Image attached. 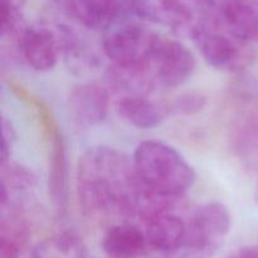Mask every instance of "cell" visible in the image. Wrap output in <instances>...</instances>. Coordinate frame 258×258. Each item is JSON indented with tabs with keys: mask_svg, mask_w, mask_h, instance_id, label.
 <instances>
[{
	"mask_svg": "<svg viewBox=\"0 0 258 258\" xmlns=\"http://www.w3.org/2000/svg\"><path fill=\"white\" fill-rule=\"evenodd\" d=\"M135 14L120 18L102 30V52L113 64H144L158 34Z\"/></svg>",
	"mask_w": 258,
	"mask_h": 258,
	"instance_id": "277c9868",
	"label": "cell"
},
{
	"mask_svg": "<svg viewBox=\"0 0 258 258\" xmlns=\"http://www.w3.org/2000/svg\"><path fill=\"white\" fill-rule=\"evenodd\" d=\"M110 95L107 87L98 82L80 83L68 95L70 117L76 125L83 128L100 125L108 115Z\"/></svg>",
	"mask_w": 258,
	"mask_h": 258,
	"instance_id": "8fae6325",
	"label": "cell"
},
{
	"mask_svg": "<svg viewBox=\"0 0 258 258\" xmlns=\"http://www.w3.org/2000/svg\"><path fill=\"white\" fill-rule=\"evenodd\" d=\"M59 40L60 55L73 70H90L97 63L92 49L82 39L80 33L64 23H59L54 28Z\"/></svg>",
	"mask_w": 258,
	"mask_h": 258,
	"instance_id": "ac0fdd59",
	"label": "cell"
},
{
	"mask_svg": "<svg viewBox=\"0 0 258 258\" xmlns=\"http://www.w3.org/2000/svg\"><path fill=\"white\" fill-rule=\"evenodd\" d=\"M118 116L131 126L149 130L160 126L171 112V106L149 96L118 98L116 101Z\"/></svg>",
	"mask_w": 258,
	"mask_h": 258,
	"instance_id": "e0dca14e",
	"label": "cell"
},
{
	"mask_svg": "<svg viewBox=\"0 0 258 258\" xmlns=\"http://www.w3.org/2000/svg\"><path fill=\"white\" fill-rule=\"evenodd\" d=\"M20 58L37 72L53 70L60 57V47L54 28L28 25L15 38Z\"/></svg>",
	"mask_w": 258,
	"mask_h": 258,
	"instance_id": "30bf717a",
	"label": "cell"
},
{
	"mask_svg": "<svg viewBox=\"0 0 258 258\" xmlns=\"http://www.w3.org/2000/svg\"><path fill=\"white\" fill-rule=\"evenodd\" d=\"M134 14L191 39L208 20L207 0H135Z\"/></svg>",
	"mask_w": 258,
	"mask_h": 258,
	"instance_id": "5b68a950",
	"label": "cell"
},
{
	"mask_svg": "<svg viewBox=\"0 0 258 258\" xmlns=\"http://www.w3.org/2000/svg\"><path fill=\"white\" fill-rule=\"evenodd\" d=\"M103 85L111 95L118 98L150 96L156 86L153 76L145 64L120 66L111 64L106 70Z\"/></svg>",
	"mask_w": 258,
	"mask_h": 258,
	"instance_id": "9a60e30c",
	"label": "cell"
},
{
	"mask_svg": "<svg viewBox=\"0 0 258 258\" xmlns=\"http://www.w3.org/2000/svg\"><path fill=\"white\" fill-rule=\"evenodd\" d=\"M206 105L207 98L201 92H185L176 98L173 103V108L179 113L194 115L203 110Z\"/></svg>",
	"mask_w": 258,
	"mask_h": 258,
	"instance_id": "7402d4cb",
	"label": "cell"
},
{
	"mask_svg": "<svg viewBox=\"0 0 258 258\" xmlns=\"http://www.w3.org/2000/svg\"><path fill=\"white\" fill-rule=\"evenodd\" d=\"M29 258H85V247L75 233L63 232L33 247Z\"/></svg>",
	"mask_w": 258,
	"mask_h": 258,
	"instance_id": "ffe728a7",
	"label": "cell"
},
{
	"mask_svg": "<svg viewBox=\"0 0 258 258\" xmlns=\"http://www.w3.org/2000/svg\"><path fill=\"white\" fill-rule=\"evenodd\" d=\"M38 180L32 170L17 163L2 164L0 208L27 212L37 194Z\"/></svg>",
	"mask_w": 258,
	"mask_h": 258,
	"instance_id": "4fadbf2b",
	"label": "cell"
},
{
	"mask_svg": "<svg viewBox=\"0 0 258 258\" xmlns=\"http://www.w3.org/2000/svg\"><path fill=\"white\" fill-rule=\"evenodd\" d=\"M101 244L110 258H140L149 249L144 229L126 221L108 227Z\"/></svg>",
	"mask_w": 258,
	"mask_h": 258,
	"instance_id": "2e32d148",
	"label": "cell"
},
{
	"mask_svg": "<svg viewBox=\"0 0 258 258\" xmlns=\"http://www.w3.org/2000/svg\"><path fill=\"white\" fill-rule=\"evenodd\" d=\"M226 258H258V247L256 246H244L236 249L228 254Z\"/></svg>",
	"mask_w": 258,
	"mask_h": 258,
	"instance_id": "d4e9b609",
	"label": "cell"
},
{
	"mask_svg": "<svg viewBox=\"0 0 258 258\" xmlns=\"http://www.w3.org/2000/svg\"><path fill=\"white\" fill-rule=\"evenodd\" d=\"M38 111L40 121L47 131V140L49 144V194L54 208L58 212H63L68 199L67 158L64 143L54 118L49 115L42 103L38 107Z\"/></svg>",
	"mask_w": 258,
	"mask_h": 258,
	"instance_id": "7c38bea8",
	"label": "cell"
},
{
	"mask_svg": "<svg viewBox=\"0 0 258 258\" xmlns=\"http://www.w3.org/2000/svg\"><path fill=\"white\" fill-rule=\"evenodd\" d=\"M134 166L148 190L171 198H183L194 185L197 174L183 155L169 144L145 140L136 146Z\"/></svg>",
	"mask_w": 258,
	"mask_h": 258,
	"instance_id": "7a4b0ae2",
	"label": "cell"
},
{
	"mask_svg": "<svg viewBox=\"0 0 258 258\" xmlns=\"http://www.w3.org/2000/svg\"><path fill=\"white\" fill-rule=\"evenodd\" d=\"M232 148L247 165L258 166V113L239 118L232 130Z\"/></svg>",
	"mask_w": 258,
	"mask_h": 258,
	"instance_id": "d6986e66",
	"label": "cell"
},
{
	"mask_svg": "<svg viewBox=\"0 0 258 258\" xmlns=\"http://www.w3.org/2000/svg\"><path fill=\"white\" fill-rule=\"evenodd\" d=\"M256 198H257V201H258V183H257V186H256Z\"/></svg>",
	"mask_w": 258,
	"mask_h": 258,
	"instance_id": "484cf974",
	"label": "cell"
},
{
	"mask_svg": "<svg viewBox=\"0 0 258 258\" xmlns=\"http://www.w3.org/2000/svg\"><path fill=\"white\" fill-rule=\"evenodd\" d=\"M17 141L14 126L7 117L3 118V143H2V164L10 161L13 146Z\"/></svg>",
	"mask_w": 258,
	"mask_h": 258,
	"instance_id": "603a6c76",
	"label": "cell"
},
{
	"mask_svg": "<svg viewBox=\"0 0 258 258\" xmlns=\"http://www.w3.org/2000/svg\"><path fill=\"white\" fill-rule=\"evenodd\" d=\"M24 27L22 0H2V37L17 38Z\"/></svg>",
	"mask_w": 258,
	"mask_h": 258,
	"instance_id": "44dd1931",
	"label": "cell"
},
{
	"mask_svg": "<svg viewBox=\"0 0 258 258\" xmlns=\"http://www.w3.org/2000/svg\"><path fill=\"white\" fill-rule=\"evenodd\" d=\"M58 13L87 29H105L120 18L134 14L135 0H52Z\"/></svg>",
	"mask_w": 258,
	"mask_h": 258,
	"instance_id": "ba28073f",
	"label": "cell"
},
{
	"mask_svg": "<svg viewBox=\"0 0 258 258\" xmlns=\"http://www.w3.org/2000/svg\"><path fill=\"white\" fill-rule=\"evenodd\" d=\"M207 64L222 72H238L248 62L244 45L231 35L207 24L193 38Z\"/></svg>",
	"mask_w": 258,
	"mask_h": 258,
	"instance_id": "9c48e42d",
	"label": "cell"
},
{
	"mask_svg": "<svg viewBox=\"0 0 258 258\" xmlns=\"http://www.w3.org/2000/svg\"><path fill=\"white\" fill-rule=\"evenodd\" d=\"M144 64L148 67L158 87L175 88L193 76L197 60L186 45L158 34L150 54Z\"/></svg>",
	"mask_w": 258,
	"mask_h": 258,
	"instance_id": "8992f818",
	"label": "cell"
},
{
	"mask_svg": "<svg viewBox=\"0 0 258 258\" xmlns=\"http://www.w3.org/2000/svg\"><path fill=\"white\" fill-rule=\"evenodd\" d=\"M22 247L0 241V258H20Z\"/></svg>",
	"mask_w": 258,
	"mask_h": 258,
	"instance_id": "cb8c5ba5",
	"label": "cell"
},
{
	"mask_svg": "<svg viewBox=\"0 0 258 258\" xmlns=\"http://www.w3.org/2000/svg\"><path fill=\"white\" fill-rule=\"evenodd\" d=\"M232 227L229 209L221 202H208L191 212L180 246L156 258H211L218 252Z\"/></svg>",
	"mask_w": 258,
	"mask_h": 258,
	"instance_id": "3957f363",
	"label": "cell"
},
{
	"mask_svg": "<svg viewBox=\"0 0 258 258\" xmlns=\"http://www.w3.org/2000/svg\"><path fill=\"white\" fill-rule=\"evenodd\" d=\"M175 208L160 212L144 222L148 247L156 256L178 248L185 236L186 219L179 216Z\"/></svg>",
	"mask_w": 258,
	"mask_h": 258,
	"instance_id": "5bb4252c",
	"label": "cell"
},
{
	"mask_svg": "<svg viewBox=\"0 0 258 258\" xmlns=\"http://www.w3.org/2000/svg\"><path fill=\"white\" fill-rule=\"evenodd\" d=\"M208 24L242 43L258 38V0H207Z\"/></svg>",
	"mask_w": 258,
	"mask_h": 258,
	"instance_id": "52a82bcc",
	"label": "cell"
},
{
	"mask_svg": "<svg viewBox=\"0 0 258 258\" xmlns=\"http://www.w3.org/2000/svg\"><path fill=\"white\" fill-rule=\"evenodd\" d=\"M76 190L87 216L123 222L138 218L148 193L133 158L102 145L88 148L78 160Z\"/></svg>",
	"mask_w": 258,
	"mask_h": 258,
	"instance_id": "6da1fadb",
	"label": "cell"
}]
</instances>
